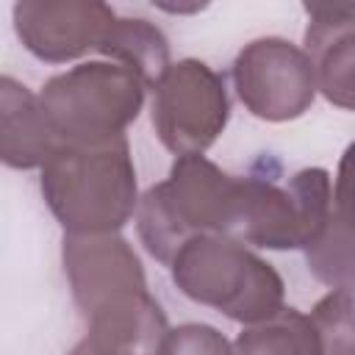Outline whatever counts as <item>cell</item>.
<instances>
[{"mask_svg": "<svg viewBox=\"0 0 355 355\" xmlns=\"http://www.w3.org/2000/svg\"><path fill=\"white\" fill-rule=\"evenodd\" d=\"M42 194L67 233H116L139 208L128 139L61 144L42 166Z\"/></svg>", "mask_w": 355, "mask_h": 355, "instance_id": "2", "label": "cell"}, {"mask_svg": "<svg viewBox=\"0 0 355 355\" xmlns=\"http://www.w3.org/2000/svg\"><path fill=\"white\" fill-rule=\"evenodd\" d=\"M311 319L322 341V355H355V300L349 291H330L322 297Z\"/></svg>", "mask_w": 355, "mask_h": 355, "instance_id": "15", "label": "cell"}, {"mask_svg": "<svg viewBox=\"0 0 355 355\" xmlns=\"http://www.w3.org/2000/svg\"><path fill=\"white\" fill-rule=\"evenodd\" d=\"M64 272L89 338L128 355H158L166 316L150 297L144 269L119 233H67Z\"/></svg>", "mask_w": 355, "mask_h": 355, "instance_id": "1", "label": "cell"}, {"mask_svg": "<svg viewBox=\"0 0 355 355\" xmlns=\"http://www.w3.org/2000/svg\"><path fill=\"white\" fill-rule=\"evenodd\" d=\"M114 19L116 14L105 3L92 0H25L14 6L19 42L47 64H64L97 50Z\"/></svg>", "mask_w": 355, "mask_h": 355, "instance_id": "8", "label": "cell"}, {"mask_svg": "<svg viewBox=\"0 0 355 355\" xmlns=\"http://www.w3.org/2000/svg\"><path fill=\"white\" fill-rule=\"evenodd\" d=\"M230 103L222 78L197 58L169 64L155 83L153 128L161 144L183 155H202L225 130Z\"/></svg>", "mask_w": 355, "mask_h": 355, "instance_id": "6", "label": "cell"}, {"mask_svg": "<svg viewBox=\"0 0 355 355\" xmlns=\"http://www.w3.org/2000/svg\"><path fill=\"white\" fill-rule=\"evenodd\" d=\"M97 50L114 64L136 72L147 86H155L158 78L169 69V42L147 19L116 17L103 33Z\"/></svg>", "mask_w": 355, "mask_h": 355, "instance_id": "12", "label": "cell"}, {"mask_svg": "<svg viewBox=\"0 0 355 355\" xmlns=\"http://www.w3.org/2000/svg\"><path fill=\"white\" fill-rule=\"evenodd\" d=\"M308 272L333 291L355 288V222L330 214L319 236L305 247Z\"/></svg>", "mask_w": 355, "mask_h": 355, "instance_id": "14", "label": "cell"}, {"mask_svg": "<svg viewBox=\"0 0 355 355\" xmlns=\"http://www.w3.org/2000/svg\"><path fill=\"white\" fill-rule=\"evenodd\" d=\"M236 178L205 155H183L169 178L139 197L136 227L141 244L161 263H172L186 241L202 233H225Z\"/></svg>", "mask_w": 355, "mask_h": 355, "instance_id": "4", "label": "cell"}, {"mask_svg": "<svg viewBox=\"0 0 355 355\" xmlns=\"http://www.w3.org/2000/svg\"><path fill=\"white\" fill-rule=\"evenodd\" d=\"M233 355H322V341L311 316L283 305L272 319L241 330Z\"/></svg>", "mask_w": 355, "mask_h": 355, "instance_id": "13", "label": "cell"}, {"mask_svg": "<svg viewBox=\"0 0 355 355\" xmlns=\"http://www.w3.org/2000/svg\"><path fill=\"white\" fill-rule=\"evenodd\" d=\"M158 355H233V347L211 324H180L164 336Z\"/></svg>", "mask_w": 355, "mask_h": 355, "instance_id": "16", "label": "cell"}, {"mask_svg": "<svg viewBox=\"0 0 355 355\" xmlns=\"http://www.w3.org/2000/svg\"><path fill=\"white\" fill-rule=\"evenodd\" d=\"M233 80L247 111L266 122L297 119L316 97L305 50L277 36L250 42L233 61Z\"/></svg>", "mask_w": 355, "mask_h": 355, "instance_id": "7", "label": "cell"}, {"mask_svg": "<svg viewBox=\"0 0 355 355\" xmlns=\"http://www.w3.org/2000/svg\"><path fill=\"white\" fill-rule=\"evenodd\" d=\"M169 266L172 280L189 300L216 308L247 327L272 319L283 308V280L275 266L236 239L194 236Z\"/></svg>", "mask_w": 355, "mask_h": 355, "instance_id": "3", "label": "cell"}, {"mask_svg": "<svg viewBox=\"0 0 355 355\" xmlns=\"http://www.w3.org/2000/svg\"><path fill=\"white\" fill-rule=\"evenodd\" d=\"M61 147L42 100L14 78L0 80V155L11 169L44 166Z\"/></svg>", "mask_w": 355, "mask_h": 355, "instance_id": "11", "label": "cell"}, {"mask_svg": "<svg viewBox=\"0 0 355 355\" xmlns=\"http://www.w3.org/2000/svg\"><path fill=\"white\" fill-rule=\"evenodd\" d=\"M222 236L266 250H305L308 244L291 191L261 178H236Z\"/></svg>", "mask_w": 355, "mask_h": 355, "instance_id": "9", "label": "cell"}, {"mask_svg": "<svg viewBox=\"0 0 355 355\" xmlns=\"http://www.w3.org/2000/svg\"><path fill=\"white\" fill-rule=\"evenodd\" d=\"M305 55L311 61L316 92L327 103L355 111V8L305 6Z\"/></svg>", "mask_w": 355, "mask_h": 355, "instance_id": "10", "label": "cell"}, {"mask_svg": "<svg viewBox=\"0 0 355 355\" xmlns=\"http://www.w3.org/2000/svg\"><path fill=\"white\" fill-rule=\"evenodd\" d=\"M333 214L355 222V141L344 150L336 172V189H333Z\"/></svg>", "mask_w": 355, "mask_h": 355, "instance_id": "17", "label": "cell"}, {"mask_svg": "<svg viewBox=\"0 0 355 355\" xmlns=\"http://www.w3.org/2000/svg\"><path fill=\"white\" fill-rule=\"evenodd\" d=\"M69 355H128V352H119V349H114V347H105V344H100V341H94V338H83Z\"/></svg>", "mask_w": 355, "mask_h": 355, "instance_id": "18", "label": "cell"}, {"mask_svg": "<svg viewBox=\"0 0 355 355\" xmlns=\"http://www.w3.org/2000/svg\"><path fill=\"white\" fill-rule=\"evenodd\" d=\"M144 89L136 72L89 61L50 78L39 100L61 144H100L125 136L144 105Z\"/></svg>", "mask_w": 355, "mask_h": 355, "instance_id": "5", "label": "cell"}]
</instances>
